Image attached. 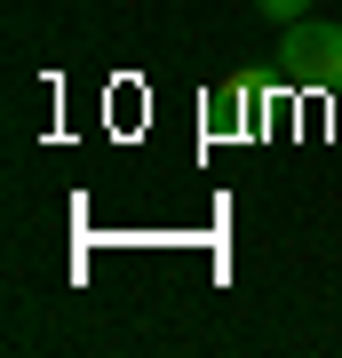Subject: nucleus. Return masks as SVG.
I'll list each match as a JSON object with an SVG mask.
<instances>
[{
    "instance_id": "nucleus-1",
    "label": "nucleus",
    "mask_w": 342,
    "mask_h": 358,
    "mask_svg": "<svg viewBox=\"0 0 342 358\" xmlns=\"http://www.w3.org/2000/svg\"><path fill=\"white\" fill-rule=\"evenodd\" d=\"M279 72L294 88H342V24H327V16L279 24Z\"/></svg>"
},
{
    "instance_id": "nucleus-2",
    "label": "nucleus",
    "mask_w": 342,
    "mask_h": 358,
    "mask_svg": "<svg viewBox=\"0 0 342 358\" xmlns=\"http://www.w3.org/2000/svg\"><path fill=\"white\" fill-rule=\"evenodd\" d=\"M255 8H263L271 24H294V16H311V0H255Z\"/></svg>"
}]
</instances>
